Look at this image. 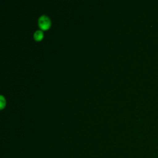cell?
<instances>
[{
	"label": "cell",
	"mask_w": 158,
	"mask_h": 158,
	"mask_svg": "<svg viewBox=\"0 0 158 158\" xmlns=\"http://www.w3.org/2000/svg\"><path fill=\"white\" fill-rule=\"evenodd\" d=\"M39 27L43 30L48 29L51 25V20L46 15H42L38 19Z\"/></svg>",
	"instance_id": "obj_1"
},
{
	"label": "cell",
	"mask_w": 158,
	"mask_h": 158,
	"mask_svg": "<svg viewBox=\"0 0 158 158\" xmlns=\"http://www.w3.org/2000/svg\"><path fill=\"white\" fill-rule=\"evenodd\" d=\"M33 37H34V38L36 40H41L43 38V31L41 30H36L35 32L34 35H33Z\"/></svg>",
	"instance_id": "obj_2"
},
{
	"label": "cell",
	"mask_w": 158,
	"mask_h": 158,
	"mask_svg": "<svg viewBox=\"0 0 158 158\" xmlns=\"http://www.w3.org/2000/svg\"><path fill=\"white\" fill-rule=\"evenodd\" d=\"M4 105H5V100L4 99L3 96H1V109L4 107Z\"/></svg>",
	"instance_id": "obj_3"
}]
</instances>
